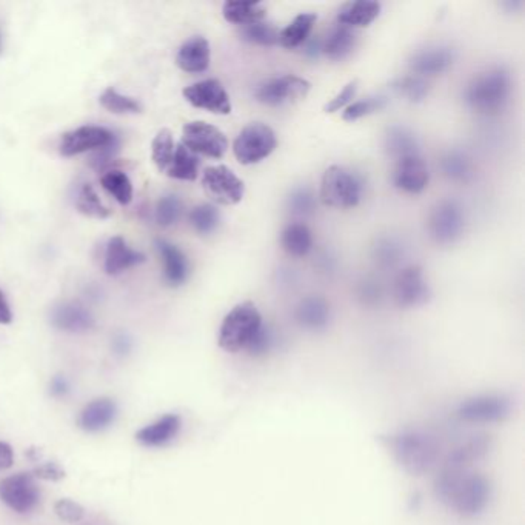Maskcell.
<instances>
[{"label":"cell","mask_w":525,"mask_h":525,"mask_svg":"<svg viewBox=\"0 0 525 525\" xmlns=\"http://www.w3.org/2000/svg\"><path fill=\"white\" fill-rule=\"evenodd\" d=\"M436 498L464 518L482 513L492 499V484L481 473L443 467L435 481Z\"/></svg>","instance_id":"1"},{"label":"cell","mask_w":525,"mask_h":525,"mask_svg":"<svg viewBox=\"0 0 525 525\" xmlns=\"http://www.w3.org/2000/svg\"><path fill=\"white\" fill-rule=\"evenodd\" d=\"M390 452L399 467L411 476H422L436 467L441 458V445L430 433L407 428L388 439Z\"/></svg>","instance_id":"2"},{"label":"cell","mask_w":525,"mask_h":525,"mask_svg":"<svg viewBox=\"0 0 525 525\" xmlns=\"http://www.w3.org/2000/svg\"><path fill=\"white\" fill-rule=\"evenodd\" d=\"M512 96V78L504 68H490L478 74L464 91V100L471 110L479 114H496L509 104Z\"/></svg>","instance_id":"3"},{"label":"cell","mask_w":525,"mask_h":525,"mask_svg":"<svg viewBox=\"0 0 525 525\" xmlns=\"http://www.w3.org/2000/svg\"><path fill=\"white\" fill-rule=\"evenodd\" d=\"M262 326L264 322L258 307L250 301L241 302L228 311V315L222 321L217 337L219 347L228 353H239L242 350H249Z\"/></svg>","instance_id":"4"},{"label":"cell","mask_w":525,"mask_h":525,"mask_svg":"<svg viewBox=\"0 0 525 525\" xmlns=\"http://www.w3.org/2000/svg\"><path fill=\"white\" fill-rule=\"evenodd\" d=\"M364 196V179L351 168L332 165L322 174L319 198L332 208H354Z\"/></svg>","instance_id":"5"},{"label":"cell","mask_w":525,"mask_h":525,"mask_svg":"<svg viewBox=\"0 0 525 525\" xmlns=\"http://www.w3.org/2000/svg\"><path fill=\"white\" fill-rule=\"evenodd\" d=\"M276 147L275 130L262 122H253L234 139L233 153L242 165H253L267 159Z\"/></svg>","instance_id":"6"},{"label":"cell","mask_w":525,"mask_h":525,"mask_svg":"<svg viewBox=\"0 0 525 525\" xmlns=\"http://www.w3.org/2000/svg\"><path fill=\"white\" fill-rule=\"evenodd\" d=\"M40 496L39 484L31 473H16L0 481V501L16 513H31Z\"/></svg>","instance_id":"7"},{"label":"cell","mask_w":525,"mask_h":525,"mask_svg":"<svg viewBox=\"0 0 525 525\" xmlns=\"http://www.w3.org/2000/svg\"><path fill=\"white\" fill-rule=\"evenodd\" d=\"M182 145L196 156L221 159L228 149L227 136L219 128L204 121L185 123L182 128Z\"/></svg>","instance_id":"8"},{"label":"cell","mask_w":525,"mask_h":525,"mask_svg":"<svg viewBox=\"0 0 525 525\" xmlns=\"http://www.w3.org/2000/svg\"><path fill=\"white\" fill-rule=\"evenodd\" d=\"M512 401L504 394H478L458 407V418L469 424H495L510 415Z\"/></svg>","instance_id":"9"},{"label":"cell","mask_w":525,"mask_h":525,"mask_svg":"<svg viewBox=\"0 0 525 525\" xmlns=\"http://www.w3.org/2000/svg\"><path fill=\"white\" fill-rule=\"evenodd\" d=\"M310 89L311 83L307 79L287 74L260 83L256 89L255 97L267 106H283L305 99Z\"/></svg>","instance_id":"10"},{"label":"cell","mask_w":525,"mask_h":525,"mask_svg":"<svg viewBox=\"0 0 525 525\" xmlns=\"http://www.w3.org/2000/svg\"><path fill=\"white\" fill-rule=\"evenodd\" d=\"M427 225L435 242L443 245L453 243L464 233V210L454 200H443L431 210Z\"/></svg>","instance_id":"11"},{"label":"cell","mask_w":525,"mask_h":525,"mask_svg":"<svg viewBox=\"0 0 525 525\" xmlns=\"http://www.w3.org/2000/svg\"><path fill=\"white\" fill-rule=\"evenodd\" d=\"M202 187L211 199L221 205L239 204L245 193L242 181L225 165L205 168Z\"/></svg>","instance_id":"12"},{"label":"cell","mask_w":525,"mask_h":525,"mask_svg":"<svg viewBox=\"0 0 525 525\" xmlns=\"http://www.w3.org/2000/svg\"><path fill=\"white\" fill-rule=\"evenodd\" d=\"M116 136L106 127L83 125L64 134L59 145V151L64 157L82 155L91 149H102L113 144Z\"/></svg>","instance_id":"13"},{"label":"cell","mask_w":525,"mask_h":525,"mask_svg":"<svg viewBox=\"0 0 525 525\" xmlns=\"http://www.w3.org/2000/svg\"><path fill=\"white\" fill-rule=\"evenodd\" d=\"M183 97L189 104L210 111L215 114H230L232 113V100L227 89L217 79H205L200 82L193 83L182 91Z\"/></svg>","instance_id":"14"},{"label":"cell","mask_w":525,"mask_h":525,"mask_svg":"<svg viewBox=\"0 0 525 525\" xmlns=\"http://www.w3.org/2000/svg\"><path fill=\"white\" fill-rule=\"evenodd\" d=\"M393 294L396 304L404 309H413L426 304L430 299L431 292L422 268L419 266H409L399 271L398 276L394 279Z\"/></svg>","instance_id":"15"},{"label":"cell","mask_w":525,"mask_h":525,"mask_svg":"<svg viewBox=\"0 0 525 525\" xmlns=\"http://www.w3.org/2000/svg\"><path fill=\"white\" fill-rule=\"evenodd\" d=\"M430 173L420 155L405 156L394 164L393 183L407 194H419L428 187Z\"/></svg>","instance_id":"16"},{"label":"cell","mask_w":525,"mask_h":525,"mask_svg":"<svg viewBox=\"0 0 525 525\" xmlns=\"http://www.w3.org/2000/svg\"><path fill=\"white\" fill-rule=\"evenodd\" d=\"M454 57H456L454 50L450 47L445 45L428 47L426 50L418 51L411 57L410 68L418 78H430V76H437L448 72L454 64Z\"/></svg>","instance_id":"17"},{"label":"cell","mask_w":525,"mask_h":525,"mask_svg":"<svg viewBox=\"0 0 525 525\" xmlns=\"http://www.w3.org/2000/svg\"><path fill=\"white\" fill-rule=\"evenodd\" d=\"M145 259L144 253L130 249L122 236H114L106 243V271L110 276H117L131 267L140 266Z\"/></svg>","instance_id":"18"},{"label":"cell","mask_w":525,"mask_h":525,"mask_svg":"<svg viewBox=\"0 0 525 525\" xmlns=\"http://www.w3.org/2000/svg\"><path fill=\"white\" fill-rule=\"evenodd\" d=\"M210 42L202 36H194L179 48L176 55L177 67L182 72L198 74L210 67Z\"/></svg>","instance_id":"19"},{"label":"cell","mask_w":525,"mask_h":525,"mask_svg":"<svg viewBox=\"0 0 525 525\" xmlns=\"http://www.w3.org/2000/svg\"><path fill=\"white\" fill-rule=\"evenodd\" d=\"M182 420L179 415H164L159 419L155 420L153 424L140 428L136 433V439L139 444L145 447H164L177 436L181 431Z\"/></svg>","instance_id":"20"},{"label":"cell","mask_w":525,"mask_h":525,"mask_svg":"<svg viewBox=\"0 0 525 525\" xmlns=\"http://www.w3.org/2000/svg\"><path fill=\"white\" fill-rule=\"evenodd\" d=\"M294 318L302 328L318 332L328 326L332 311L326 299L321 296H309L299 302L294 311Z\"/></svg>","instance_id":"21"},{"label":"cell","mask_w":525,"mask_h":525,"mask_svg":"<svg viewBox=\"0 0 525 525\" xmlns=\"http://www.w3.org/2000/svg\"><path fill=\"white\" fill-rule=\"evenodd\" d=\"M488 450H490L488 436L470 437L450 452L444 467L458 469V470H470L471 465L484 458L488 453Z\"/></svg>","instance_id":"22"},{"label":"cell","mask_w":525,"mask_h":525,"mask_svg":"<svg viewBox=\"0 0 525 525\" xmlns=\"http://www.w3.org/2000/svg\"><path fill=\"white\" fill-rule=\"evenodd\" d=\"M156 247L164 260V276L166 283L172 287L182 285L189 279L190 273L189 259L183 255L182 250L177 249L176 245L166 241H157Z\"/></svg>","instance_id":"23"},{"label":"cell","mask_w":525,"mask_h":525,"mask_svg":"<svg viewBox=\"0 0 525 525\" xmlns=\"http://www.w3.org/2000/svg\"><path fill=\"white\" fill-rule=\"evenodd\" d=\"M381 14V4L371 0L349 2L337 13V23L347 28L368 27Z\"/></svg>","instance_id":"24"},{"label":"cell","mask_w":525,"mask_h":525,"mask_svg":"<svg viewBox=\"0 0 525 525\" xmlns=\"http://www.w3.org/2000/svg\"><path fill=\"white\" fill-rule=\"evenodd\" d=\"M51 322L55 328L72 333L87 332L95 326L93 316L79 304H62L55 307L51 313Z\"/></svg>","instance_id":"25"},{"label":"cell","mask_w":525,"mask_h":525,"mask_svg":"<svg viewBox=\"0 0 525 525\" xmlns=\"http://www.w3.org/2000/svg\"><path fill=\"white\" fill-rule=\"evenodd\" d=\"M117 407L114 401L100 398L91 401L79 416V426L85 431H100L110 426L116 418Z\"/></svg>","instance_id":"26"},{"label":"cell","mask_w":525,"mask_h":525,"mask_svg":"<svg viewBox=\"0 0 525 525\" xmlns=\"http://www.w3.org/2000/svg\"><path fill=\"white\" fill-rule=\"evenodd\" d=\"M281 245L287 255L304 258L313 249V233L302 222H294L284 228Z\"/></svg>","instance_id":"27"},{"label":"cell","mask_w":525,"mask_h":525,"mask_svg":"<svg viewBox=\"0 0 525 525\" xmlns=\"http://www.w3.org/2000/svg\"><path fill=\"white\" fill-rule=\"evenodd\" d=\"M316 21L318 16L315 13H301L288 23L287 27L284 28L283 31H279V44L288 50H293L304 45L310 38Z\"/></svg>","instance_id":"28"},{"label":"cell","mask_w":525,"mask_h":525,"mask_svg":"<svg viewBox=\"0 0 525 525\" xmlns=\"http://www.w3.org/2000/svg\"><path fill=\"white\" fill-rule=\"evenodd\" d=\"M356 42H358V36L351 28L337 25L332 33L328 34L326 42L322 44L321 50L332 61H343L353 53Z\"/></svg>","instance_id":"29"},{"label":"cell","mask_w":525,"mask_h":525,"mask_svg":"<svg viewBox=\"0 0 525 525\" xmlns=\"http://www.w3.org/2000/svg\"><path fill=\"white\" fill-rule=\"evenodd\" d=\"M266 13V8L258 2H225L222 6L224 19L241 27L262 22Z\"/></svg>","instance_id":"30"},{"label":"cell","mask_w":525,"mask_h":525,"mask_svg":"<svg viewBox=\"0 0 525 525\" xmlns=\"http://www.w3.org/2000/svg\"><path fill=\"white\" fill-rule=\"evenodd\" d=\"M199 156L194 155L187 147L179 144L176 145V151L173 156L172 164H170L165 173L172 179L193 182L199 176Z\"/></svg>","instance_id":"31"},{"label":"cell","mask_w":525,"mask_h":525,"mask_svg":"<svg viewBox=\"0 0 525 525\" xmlns=\"http://www.w3.org/2000/svg\"><path fill=\"white\" fill-rule=\"evenodd\" d=\"M385 148L394 161L411 155H420L419 142L409 128L392 127L385 134Z\"/></svg>","instance_id":"32"},{"label":"cell","mask_w":525,"mask_h":525,"mask_svg":"<svg viewBox=\"0 0 525 525\" xmlns=\"http://www.w3.org/2000/svg\"><path fill=\"white\" fill-rule=\"evenodd\" d=\"M100 183L106 190V193H110L119 204L130 205L133 200V183L130 181V177L123 172L119 170H110L106 172L104 176L100 177Z\"/></svg>","instance_id":"33"},{"label":"cell","mask_w":525,"mask_h":525,"mask_svg":"<svg viewBox=\"0 0 525 525\" xmlns=\"http://www.w3.org/2000/svg\"><path fill=\"white\" fill-rule=\"evenodd\" d=\"M174 151H176V145H174L172 131L168 128H162L151 142V159L159 172L165 173L168 170Z\"/></svg>","instance_id":"34"},{"label":"cell","mask_w":525,"mask_h":525,"mask_svg":"<svg viewBox=\"0 0 525 525\" xmlns=\"http://www.w3.org/2000/svg\"><path fill=\"white\" fill-rule=\"evenodd\" d=\"M444 174L454 182H469L473 177V165L470 159L461 151H450L441 161Z\"/></svg>","instance_id":"35"},{"label":"cell","mask_w":525,"mask_h":525,"mask_svg":"<svg viewBox=\"0 0 525 525\" xmlns=\"http://www.w3.org/2000/svg\"><path fill=\"white\" fill-rule=\"evenodd\" d=\"M100 106L114 114H136L142 113V104L134 97L123 96L114 89H106L99 97Z\"/></svg>","instance_id":"36"},{"label":"cell","mask_w":525,"mask_h":525,"mask_svg":"<svg viewBox=\"0 0 525 525\" xmlns=\"http://www.w3.org/2000/svg\"><path fill=\"white\" fill-rule=\"evenodd\" d=\"M76 208L79 213L87 217H95V219H106L111 215V211L102 204L99 194L96 191L93 185L85 183L78 194L76 200Z\"/></svg>","instance_id":"37"},{"label":"cell","mask_w":525,"mask_h":525,"mask_svg":"<svg viewBox=\"0 0 525 525\" xmlns=\"http://www.w3.org/2000/svg\"><path fill=\"white\" fill-rule=\"evenodd\" d=\"M388 99L385 96H368L365 99L353 100L347 108H343V119L345 122H356L373 113L384 110L387 106Z\"/></svg>","instance_id":"38"},{"label":"cell","mask_w":525,"mask_h":525,"mask_svg":"<svg viewBox=\"0 0 525 525\" xmlns=\"http://www.w3.org/2000/svg\"><path fill=\"white\" fill-rule=\"evenodd\" d=\"M241 39L247 44L271 47L279 44V31L271 23L258 22L242 27Z\"/></svg>","instance_id":"39"},{"label":"cell","mask_w":525,"mask_h":525,"mask_svg":"<svg viewBox=\"0 0 525 525\" xmlns=\"http://www.w3.org/2000/svg\"><path fill=\"white\" fill-rule=\"evenodd\" d=\"M189 219L191 227L196 232L200 234H210L219 225L221 215L215 205L202 204L194 207L193 210L190 211Z\"/></svg>","instance_id":"40"},{"label":"cell","mask_w":525,"mask_h":525,"mask_svg":"<svg viewBox=\"0 0 525 525\" xmlns=\"http://www.w3.org/2000/svg\"><path fill=\"white\" fill-rule=\"evenodd\" d=\"M393 89L398 95L404 96L410 102H420L424 100L428 95V83L422 78L418 76H405V78L398 79L393 83Z\"/></svg>","instance_id":"41"},{"label":"cell","mask_w":525,"mask_h":525,"mask_svg":"<svg viewBox=\"0 0 525 525\" xmlns=\"http://www.w3.org/2000/svg\"><path fill=\"white\" fill-rule=\"evenodd\" d=\"M182 215V202L174 196V194H168L164 196L156 207V221L162 227H172L174 225L179 217Z\"/></svg>","instance_id":"42"},{"label":"cell","mask_w":525,"mask_h":525,"mask_svg":"<svg viewBox=\"0 0 525 525\" xmlns=\"http://www.w3.org/2000/svg\"><path fill=\"white\" fill-rule=\"evenodd\" d=\"M315 193L310 189L294 190L288 198V208L293 215H310L311 211L315 210Z\"/></svg>","instance_id":"43"},{"label":"cell","mask_w":525,"mask_h":525,"mask_svg":"<svg viewBox=\"0 0 525 525\" xmlns=\"http://www.w3.org/2000/svg\"><path fill=\"white\" fill-rule=\"evenodd\" d=\"M358 89H360V80H358V79L350 80V82L347 83V85H345V87H343V89H341L333 99L326 102V106H324V111L328 113V114H333V113H336V111L347 108V106L353 102L354 97H356Z\"/></svg>","instance_id":"44"},{"label":"cell","mask_w":525,"mask_h":525,"mask_svg":"<svg viewBox=\"0 0 525 525\" xmlns=\"http://www.w3.org/2000/svg\"><path fill=\"white\" fill-rule=\"evenodd\" d=\"M55 512L62 521L70 522V524H76L79 521L83 520L85 516V510H83L80 504L72 499H59L55 505Z\"/></svg>","instance_id":"45"},{"label":"cell","mask_w":525,"mask_h":525,"mask_svg":"<svg viewBox=\"0 0 525 525\" xmlns=\"http://www.w3.org/2000/svg\"><path fill=\"white\" fill-rule=\"evenodd\" d=\"M377 255L379 262L385 264V266H392L394 262H398L401 249H399V245L392 242V241H384V242L379 243Z\"/></svg>","instance_id":"46"},{"label":"cell","mask_w":525,"mask_h":525,"mask_svg":"<svg viewBox=\"0 0 525 525\" xmlns=\"http://www.w3.org/2000/svg\"><path fill=\"white\" fill-rule=\"evenodd\" d=\"M271 343H273V336H271L270 330L267 326H262L260 332L258 333V336L255 337V341L251 343L247 351H250L251 354L266 353V351L270 350Z\"/></svg>","instance_id":"47"},{"label":"cell","mask_w":525,"mask_h":525,"mask_svg":"<svg viewBox=\"0 0 525 525\" xmlns=\"http://www.w3.org/2000/svg\"><path fill=\"white\" fill-rule=\"evenodd\" d=\"M36 476H38V478H44V479H51V481H55V479H59V478L64 476V471H62L57 465L48 462V464L42 465V467H39V469L36 470Z\"/></svg>","instance_id":"48"},{"label":"cell","mask_w":525,"mask_h":525,"mask_svg":"<svg viewBox=\"0 0 525 525\" xmlns=\"http://www.w3.org/2000/svg\"><path fill=\"white\" fill-rule=\"evenodd\" d=\"M14 462V453L10 444L0 441V471L8 470Z\"/></svg>","instance_id":"49"},{"label":"cell","mask_w":525,"mask_h":525,"mask_svg":"<svg viewBox=\"0 0 525 525\" xmlns=\"http://www.w3.org/2000/svg\"><path fill=\"white\" fill-rule=\"evenodd\" d=\"M13 322L12 307L8 304L5 293L0 290V324L2 326H8Z\"/></svg>","instance_id":"50"},{"label":"cell","mask_w":525,"mask_h":525,"mask_svg":"<svg viewBox=\"0 0 525 525\" xmlns=\"http://www.w3.org/2000/svg\"><path fill=\"white\" fill-rule=\"evenodd\" d=\"M379 294L381 293H379L377 285H371L370 283H365L364 288L360 290V296H362L367 304L377 302V299H379Z\"/></svg>","instance_id":"51"}]
</instances>
